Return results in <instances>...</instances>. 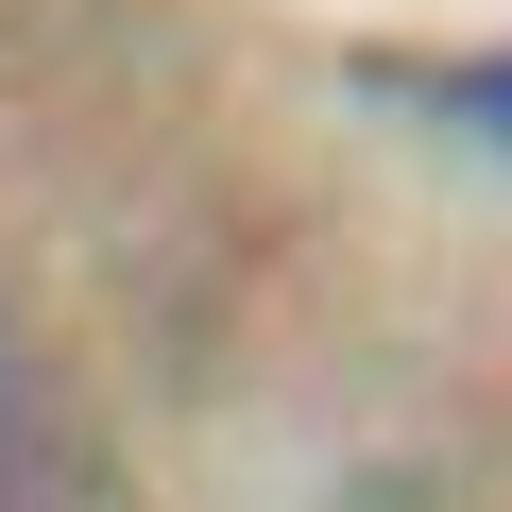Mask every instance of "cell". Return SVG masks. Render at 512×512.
<instances>
[{"instance_id": "cell-1", "label": "cell", "mask_w": 512, "mask_h": 512, "mask_svg": "<svg viewBox=\"0 0 512 512\" xmlns=\"http://www.w3.org/2000/svg\"><path fill=\"white\" fill-rule=\"evenodd\" d=\"M0 478H18V325H0Z\"/></svg>"}]
</instances>
